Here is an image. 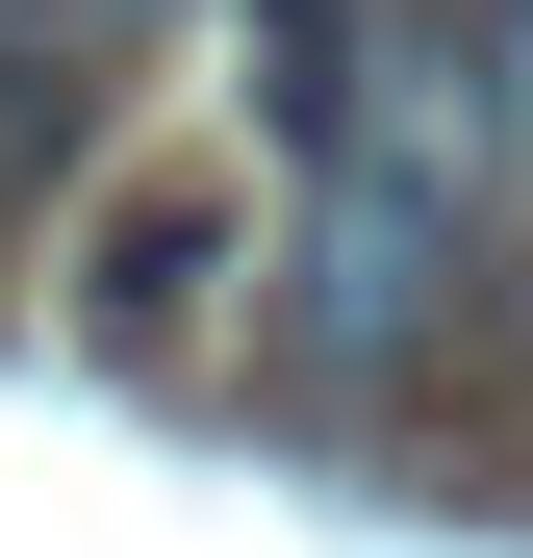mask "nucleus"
Listing matches in <instances>:
<instances>
[{
	"instance_id": "1",
	"label": "nucleus",
	"mask_w": 533,
	"mask_h": 558,
	"mask_svg": "<svg viewBox=\"0 0 533 558\" xmlns=\"http://www.w3.org/2000/svg\"><path fill=\"white\" fill-rule=\"evenodd\" d=\"M229 254H254V178H128L102 229H76V355H128V381H178L204 355V305H229Z\"/></svg>"
},
{
	"instance_id": "2",
	"label": "nucleus",
	"mask_w": 533,
	"mask_h": 558,
	"mask_svg": "<svg viewBox=\"0 0 533 558\" xmlns=\"http://www.w3.org/2000/svg\"><path fill=\"white\" fill-rule=\"evenodd\" d=\"M102 51H128L102 0H0V178H51V128L102 102Z\"/></svg>"
}]
</instances>
